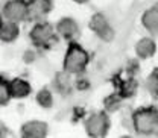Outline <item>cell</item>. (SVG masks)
<instances>
[{"label": "cell", "mask_w": 158, "mask_h": 138, "mask_svg": "<svg viewBox=\"0 0 158 138\" xmlns=\"http://www.w3.org/2000/svg\"><path fill=\"white\" fill-rule=\"evenodd\" d=\"M90 62L88 53L79 46L78 43L70 41L65 55L62 59V70L70 75H82Z\"/></svg>", "instance_id": "cell-1"}, {"label": "cell", "mask_w": 158, "mask_h": 138, "mask_svg": "<svg viewBox=\"0 0 158 138\" xmlns=\"http://www.w3.org/2000/svg\"><path fill=\"white\" fill-rule=\"evenodd\" d=\"M29 38L35 47L49 49L53 46V43H56V32L50 23H47L46 20H41V21H35L34 27L29 32Z\"/></svg>", "instance_id": "cell-2"}, {"label": "cell", "mask_w": 158, "mask_h": 138, "mask_svg": "<svg viewBox=\"0 0 158 138\" xmlns=\"http://www.w3.org/2000/svg\"><path fill=\"white\" fill-rule=\"evenodd\" d=\"M134 128L141 135H152L158 132V109L157 108H143L137 111L132 117Z\"/></svg>", "instance_id": "cell-3"}, {"label": "cell", "mask_w": 158, "mask_h": 138, "mask_svg": "<svg viewBox=\"0 0 158 138\" xmlns=\"http://www.w3.org/2000/svg\"><path fill=\"white\" fill-rule=\"evenodd\" d=\"M2 17L3 20H9L19 24L29 20L27 0H8L2 8Z\"/></svg>", "instance_id": "cell-4"}, {"label": "cell", "mask_w": 158, "mask_h": 138, "mask_svg": "<svg viewBox=\"0 0 158 138\" xmlns=\"http://www.w3.org/2000/svg\"><path fill=\"white\" fill-rule=\"evenodd\" d=\"M110 129V120L103 112H94L85 120V131L90 137H103Z\"/></svg>", "instance_id": "cell-5"}, {"label": "cell", "mask_w": 158, "mask_h": 138, "mask_svg": "<svg viewBox=\"0 0 158 138\" xmlns=\"http://www.w3.org/2000/svg\"><path fill=\"white\" fill-rule=\"evenodd\" d=\"M90 29L98 35L100 39H103V41H111L113 37H114V30H113V27L110 26V23H108V20L105 15H102V14H94L91 20H90Z\"/></svg>", "instance_id": "cell-6"}, {"label": "cell", "mask_w": 158, "mask_h": 138, "mask_svg": "<svg viewBox=\"0 0 158 138\" xmlns=\"http://www.w3.org/2000/svg\"><path fill=\"white\" fill-rule=\"evenodd\" d=\"M55 32L58 37L64 38L65 41H75V38L79 35V24L72 17H64L56 23Z\"/></svg>", "instance_id": "cell-7"}, {"label": "cell", "mask_w": 158, "mask_h": 138, "mask_svg": "<svg viewBox=\"0 0 158 138\" xmlns=\"http://www.w3.org/2000/svg\"><path fill=\"white\" fill-rule=\"evenodd\" d=\"M52 0H27V9H29V20L41 21L46 20L49 12L52 11Z\"/></svg>", "instance_id": "cell-8"}, {"label": "cell", "mask_w": 158, "mask_h": 138, "mask_svg": "<svg viewBox=\"0 0 158 138\" xmlns=\"http://www.w3.org/2000/svg\"><path fill=\"white\" fill-rule=\"evenodd\" d=\"M49 126L41 120H29L21 126V135L26 138H43L47 135Z\"/></svg>", "instance_id": "cell-9"}, {"label": "cell", "mask_w": 158, "mask_h": 138, "mask_svg": "<svg viewBox=\"0 0 158 138\" xmlns=\"http://www.w3.org/2000/svg\"><path fill=\"white\" fill-rule=\"evenodd\" d=\"M9 93L12 99H24L32 93V87L26 79L14 78L9 80Z\"/></svg>", "instance_id": "cell-10"}, {"label": "cell", "mask_w": 158, "mask_h": 138, "mask_svg": "<svg viewBox=\"0 0 158 138\" xmlns=\"http://www.w3.org/2000/svg\"><path fill=\"white\" fill-rule=\"evenodd\" d=\"M20 37V24L9 21V20H3L2 26H0V41L3 43H14Z\"/></svg>", "instance_id": "cell-11"}, {"label": "cell", "mask_w": 158, "mask_h": 138, "mask_svg": "<svg viewBox=\"0 0 158 138\" xmlns=\"http://www.w3.org/2000/svg\"><path fill=\"white\" fill-rule=\"evenodd\" d=\"M72 75L67 73V71H59L58 75L55 76V80H53V87L55 90L61 93V94H67L72 91V85H73V80L70 78Z\"/></svg>", "instance_id": "cell-12"}, {"label": "cell", "mask_w": 158, "mask_h": 138, "mask_svg": "<svg viewBox=\"0 0 158 138\" xmlns=\"http://www.w3.org/2000/svg\"><path fill=\"white\" fill-rule=\"evenodd\" d=\"M155 49H157V47H155V43H154V39H151V38L140 39V41L137 43V46H135V52H137V55L143 59L152 56V55L155 53Z\"/></svg>", "instance_id": "cell-13"}, {"label": "cell", "mask_w": 158, "mask_h": 138, "mask_svg": "<svg viewBox=\"0 0 158 138\" xmlns=\"http://www.w3.org/2000/svg\"><path fill=\"white\" fill-rule=\"evenodd\" d=\"M141 21H143V26H144L148 30L158 32V6L148 9V11L143 14Z\"/></svg>", "instance_id": "cell-14"}, {"label": "cell", "mask_w": 158, "mask_h": 138, "mask_svg": "<svg viewBox=\"0 0 158 138\" xmlns=\"http://www.w3.org/2000/svg\"><path fill=\"white\" fill-rule=\"evenodd\" d=\"M37 103L41 108H52L53 106V93L49 88H41L37 93Z\"/></svg>", "instance_id": "cell-15"}, {"label": "cell", "mask_w": 158, "mask_h": 138, "mask_svg": "<svg viewBox=\"0 0 158 138\" xmlns=\"http://www.w3.org/2000/svg\"><path fill=\"white\" fill-rule=\"evenodd\" d=\"M137 90V83L132 80V79H128V80H122L120 82V87H118V93L122 97H131Z\"/></svg>", "instance_id": "cell-16"}, {"label": "cell", "mask_w": 158, "mask_h": 138, "mask_svg": "<svg viewBox=\"0 0 158 138\" xmlns=\"http://www.w3.org/2000/svg\"><path fill=\"white\" fill-rule=\"evenodd\" d=\"M11 93H9V80L0 75V106H5L11 100Z\"/></svg>", "instance_id": "cell-17"}, {"label": "cell", "mask_w": 158, "mask_h": 138, "mask_svg": "<svg viewBox=\"0 0 158 138\" xmlns=\"http://www.w3.org/2000/svg\"><path fill=\"white\" fill-rule=\"evenodd\" d=\"M146 87H148V90H149V93L152 96L158 97V68H155L149 75V78L146 80Z\"/></svg>", "instance_id": "cell-18"}, {"label": "cell", "mask_w": 158, "mask_h": 138, "mask_svg": "<svg viewBox=\"0 0 158 138\" xmlns=\"http://www.w3.org/2000/svg\"><path fill=\"white\" fill-rule=\"evenodd\" d=\"M118 106H120V96L113 94V96L105 99V108L108 111H116V109H118Z\"/></svg>", "instance_id": "cell-19"}, {"label": "cell", "mask_w": 158, "mask_h": 138, "mask_svg": "<svg viewBox=\"0 0 158 138\" xmlns=\"http://www.w3.org/2000/svg\"><path fill=\"white\" fill-rule=\"evenodd\" d=\"M37 58V55H35V52H32V50H27L26 53H24V61L26 62H34Z\"/></svg>", "instance_id": "cell-20"}, {"label": "cell", "mask_w": 158, "mask_h": 138, "mask_svg": "<svg viewBox=\"0 0 158 138\" xmlns=\"http://www.w3.org/2000/svg\"><path fill=\"white\" fill-rule=\"evenodd\" d=\"M75 2H76V3H87L88 0H75Z\"/></svg>", "instance_id": "cell-21"}, {"label": "cell", "mask_w": 158, "mask_h": 138, "mask_svg": "<svg viewBox=\"0 0 158 138\" xmlns=\"http://www.w3.org/2000/svg\"><path fill=\"white\" fill-rule=\"evenodd\" d=\"M2 23H3V17H2V12H0V26H2Z\"/></svg>", "instance_id": "cell-22"}, {"label": "cell", "mask_w": 158, "mask_h": 138, "mask_svg": "<svg viewBox=\"0 0 158 138\" xmlns=\"http://www.w3.org/2000/svg\"><path fill=\"white\" fill-rule=\"evenodd\" d=\"M2 137H5V134H3V132L0 131V138H2Z\"/></svg>", "instance_id": "cell-23"}]
</instances>
